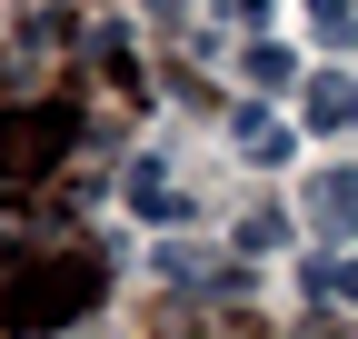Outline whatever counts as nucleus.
I'll return each instance as SVG.
<instances>
[{"mask_svg":"<svg viewBox=\"0 0 358 339\" xmlns=\"http://www.w3.org/2000/svg\"><path fill=\"white\" fill-rule=\"evenodd\" d=\"M308 289H319V300H348V310H358V260H329V249H319V260H308Z\"/></svg>","mask_w":358,"mask_h":339,"instance_id":"423d86ee","label":"nucleus"},{"mask_svg":"<svg viewBox=\"0 0 358 339\" xmlns=\"http://www.w3.org/2000/svg\"><path fill=\"white\" fill-rule=\"evenodd\" d=\"M279 240H289V209H249V220H239V249H249V260H268Z\"/></svg>","mask_w":358,"mask_h":339,"instance_id":"0eeeda50","label":"nucleus"},{"mask_svg":"<svg viewBox=\"0 0 358 339\" xmlns=\"http://www.w3.org/2000/svg\"><path fill=\"white\" fill-rule=\"evenodd\" d=\"M289 70H299V60L279 50V40H249V80H259V90H289Z\"/></svg>","mask_w":358,"mask_h":339,"instance_id":"6e6552de","label":"nucleus"},{"mask_svg":"<svg viewBox=\"0 0 358 339\" xmlns=\"http://www.w3.org/2000/svg\"><path fill=\"white\" fill-rule=\"evenodd\" d=\"M129 209H140V220H189V200L159 180V160H140V170H129Z\"/></svg>","mask_w":358,"mask_h":339,"instance_id":"20e7f679","label":"nucleus"},{"mask_svg":"<svg viewBox=\"0 0 358 339\" xmlns=\"http://www.w3.org/2000/svg\"><path fill=\"white\" fill-rule=\"evenodd\" d=\"M308 30H319L329 50H348L358 40V0H308Z\"/></svg>","mask_w":358,"mask_h":339,"instance_id":"39448f33","label":"nucleus"},{"mask_svg":"<svg viewBox=\"0 0 358 339\" xmlns=\"http://www.w3.org/2000/svg\"><path fill=\"white\" fill-rule=\"evenodd\" d=\"M229 20H268V11H259V0H229Z\"/></svg>","mask_w":358,"mask_h":339,"instance_id":"1a4fd4ad","label":"nucleus"},{"mask_svg":"<svg viewBox=\"0 0 358 339\" xmlns=\"http://www.w3.org/2000/svg\"><path fill=\"white\" fill-rule=\"evenodd\" d=\"M308 230H319V240H348L358 230V170H319V180H308Z\"/></svg>","mask_w":358,"mask_h":339,"instance_id":"f257e3e1","label":"nucleus"},{"mask_svg":"<svg viewBox=\"0 0 358 339\" xmlns=\"http://www.w3.org/2000/svg\"><path fill=\"white\" fill-rule=\"evenodd\" d=\"M308 130H319V140L358 130V80H308Z\"/></svg>","mask_w":358,"mask_h":339,"instance_id":"7ed1b4c3","label":"nucleus"},{"mask_svg":"<svg viewBox=\"0 0 358 339\" xmlns=\"http://www.w3.org/2000/svg\"><path fill=\"white\" fill-rule=\"evenodd\" d=\"M229 140H239V160H259V170H279V160L299 150V130L268 120V110H229Z\"/></svg>","mask_w":358,"mask_h":339,"instance_id":"f03ea898","label":"nucleus"}]
</instances>
